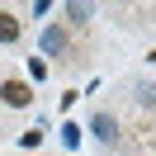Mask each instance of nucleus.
Segmentation results:
<instances>
[{"label": "nucleus", "mask_w": 156, "mask_h": 156, "mask_svg": "<svg viewBox=\"0 0 156 156\" xmlns=\"http://www.w3.org/2000/svg\"><path fill=\"white\" fill-rule=\"evenodd\" d=\"M0 99H5L10 109H29L33 104V85L29 80H5V85H0Z\"/></svg>", "instance_id": "1"}, {"label": "nucleus", "mask_w": 156, "mask_h": 156, "mask_svg": "<svg viewBox=\"0 0 156 156\" xmlns=\"http://www.w3.org/2000/svg\"><path fill=\"white\" fill-rule=\"evenodd\" d=\"M90 133H95L104 147H114L118 142V118L114 114H95V118H90Z\"/></svg>", "instance_id": "2"}, {"label": "nucleus", "mask_w": 156, "mask_h": 156, "mask_svg": "<svg viewBox=\"0 0 156 156\" xmlns=\"http://www.w3.org/2000/svg\"><path fill=\"white\" fill-rule=\"evenodd\" d=\"M38 48L48 52V57H62V52H66V29H62V24H52V29H43Z\"/></svg>", "instance_id": "3"}, {"label": "nucleus", "mask_w": 156, "mask_h": 156, "mask_svg": "<svg viewBox=\"0 0 156 156\" xmlns=\"http://www.w3.org/2000/svg\"><path fill=\"white\" fill-rule=\"evenodd\" d=\"M0 43H19V19L10 10H0Z\"/></svg>", "instance_id": "4"}, {"label": "nucleus", "mask_w": 156, "mask_h": 156, "mask_svg": "<svg viewBox=\"0 0 156 156\" xmlns=\"http://www.w3.org/2000/svg\"><path fill=\"white\" fill-rule=\"evenodd\" d=\"M90 14H95V10H90L85 0H71V5H66V19H71V24H85Z\"/></svg>", "instance_id": "5"}, {"label": "nucleus", "mask_w": 156, "mask_h": 156, "mask_svg": "<svg viewBox=\"0 0 156 156\" xmlns=\"http://www.w3.org/2000/svg\"><path fill=\"white\" fill-rule=\"evenodd\" d=\"M62 147H66V151H76V147H80V128H76V123L62 128Z\"/></svg>", "instance_id": "6"}, {"label": "nucleus", "mask_w": 156, "mask_h": 156, "mask_svg": "<svg viewBox=\"0 0 156 156\" xmlns=\"http://www.w3.org/2000/svg\"><path fill=\"white\" fill-rule=\"evenodd\" d=\"M137 104H142V109H156V85H137Z\"/></svg>", "instance_id": "7"}, {"label": "nucleus", "mask_w": 156, "mask_h": 156, "mask_svg": "<svg viewBox=\"0 0 156 156\" xmlns=\"http://www.w3.org/2000/svg\"><path fill=\"white\" fill-rule=\"evenodd\" d=\"M29 76H33V80H48V62H38V57H29Z\"/></svg>", "instance_id": "8"}]
</instances>
